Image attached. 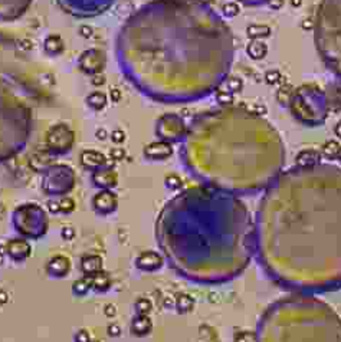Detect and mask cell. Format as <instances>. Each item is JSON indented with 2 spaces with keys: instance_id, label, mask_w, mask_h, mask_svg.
Returning <instances> with one entry per match:
<instances>
[{
  "instance_id": "d4e9b609",
  "label": "cell",
  "mask_w": 341,
  "mask_h": 342,
  "mask_svg": "<svg viewBox=\"0 0 341 342\" xmlns=\"http://www.w3.org/2000/svg\"><path fill=\"white\" fill-rule=\"evenodd\" d=\"M92 85H95V87H101V85H104L105 83V76L104 75H101V73H98V75H94V78H92Z\"/></svg>"
},
{
  "instance_id": "ba28073f",
  "label": "cell",
  "mask_w": 341,
  "mask_h": 342,
  "mask_svg": "<svg viewBox=\"0 0 341 342\" xmlns=\"http://www.w3.org/2000/svg\"><path fill=\"white\" fill-rule=\"evenodd\" d=\"M118 206V200L115 194L110 190H101L94 199H92V209L95 210L97 214L107 216L115 211Z\"/></svg>"
},
{
  "instance_id": "ac0fdd59",
  "label": "cell",
  "mask_w": 341,
  "mask_h": 342,
  "mask_svg": "<svg viewBox=\"0 0 341 342\" xmlns=\"http://www.w3.org/2000/svg\"><path fill=\"white\" fill-rule=\"evenodd\" d=\"M90 292H91L90 278L84 276V278H81L78 281L74 282V285H72V293H74L75 296L84 298V296H87Z\"/></svg>"
},
{
  "instance_id": "4fadbf2b",
  "label": "cell",
  "mask_w": 341,
  "mask_h": 342,
  "mask_svg": "<svg viewBox=\"0 0 341 342\" xmlns=\"http://www.w3.org/2000/svg\"><path fill=\"white\" fill-rule=\"evenodd\" d=\"M81 165L88 168V170H98L105 164V155L97 150H85L81 152L80 155Z\"/></svg>"
},
{
  "instance_id": "7a4b0ae2",
  "label": "cell",
  "mask_w": 341,
  "mask_h": 342,
  "mask_svg": "<svg viewBox=\"0 0 341 342\" xmlns=\"http://www.w3.org/2000/svg\"><path fill=\"white\" fill-rule=\"evenodd\" d=\"M164 262L186 281L213 286L241 276L255 258V223L238 197L212 187L180 193L156 224Z\"/></svg>"
},
{
  "instance_id": "e0dca14e",
  "label": "cell",
  "mask_w": 341,
  "mask_h": 342,
  "mask_svg": "<svg viewBox=\"0 0 341 342\" xmlns=\"http://www.w3.org/2000/svg\"><path fill=\"white\" fill-rule=\"evenodd\" d=\"M87 104L94 111H100L107 105V97L100 91H94L87 97Z\"/></svg>"
},
{
  "instance_id": "ffe728a7",
  "label": "cell",
  "mask_w": 341,
  "mask_h": 342,
  "mask_svg": "<svg viewBox=\"0 0 341 342\" xmlns=\"http://www.w3.org/2000/svg\"><path fill=\"white\" fill-rule=\"evenodd\" d=\"M58 207H59V213L68 214L75 210V201L70 197H62L60 200H58Z\"/></svg>"
},
{
  "instance_id": "30bf717a",
  "label": "cell",
  "mask_w": 341,
  "mask_h": 342,
  "mask_svg": "<svg viewBox=\"0 0 341 342\" xmlns=\"http://www.w3.org/2000/svg\"><path fill=\"white\" fill-rule=\"evenodd\" d=\"M45 269H46L48 276H50V278L62 279V278H66L68 273H70L71 261L63 254H55L48 261Z\"/></svg>"
},
{
  "instance_id": "9c48e42d",
  "label": "cell",
  "mask_w": 341,
  "mask_h": 342,
  "mask_svg": "<svg viewBox=\"0 0 341 342\" xmlns=\"http://www.w3.org/2000/svg\"><path fill=\"white\" fill-rule=\"evenodd\" d=\"M30 253H32V247H30L28 239H25V237L12 239L6 244V254L16 263H22L26 261L30 256Z\"/></svg>"
},
{
  "instance_id": "cb8c5ba5",
  "label": "cell",
  "mask_w": 341,
  "mask_h": 342,
  "mask_svg": "<svg viewBox=\"0 0 341 342\" xmlns=\"http://www.w3.org/2000/svg\"><path fill=\"white\" fill-rule=\"evenodd\" d=\"M121 333V328L117 325V323H111L108 326V335L111 336H120Z\"/></svg>"
},
{
  "instance_id": "f1b7e54d",
  "label": "cell",
  "mask_w": 341,
  "mask_h": 342,
  "mask_svg": "<svg viewBox=\"0 0 341 342\" xmlns=\"http://www.w3.org/2000/svg\"><path fill=\"white\" fill-rule=\"evenodd\" d=\"M245 3H249V5H261V3H265V2H269V0H242Z\"/></svg>"
},
{
  "instance_id": "f546056e",
  "label": "cell",
  "mask_w": 341,
  "mask_h": 342,
  "mask_svg": "<svg viewBox=\"0 0 341 342\" xmlns=\"http://www.w3.org/2000/svg\"><path fill=\"white\" fill-rule=\"evenodd\" d=\"M91 342H100V341H94V339H92V341H91Z\"/></svg>"
},
{
  "instance_id": "8992f818",
  "label": "cell",
  "mask_w": 341,
  "mask_h": 342,
  "mask_svg": "<svg viewBox=\"0 0 341 342\" xmlns=\"http://www.w3.org/2000/svg\"><path fill=\"white\" fill-rule=\"evenodd\" d=\"M15 230L25 239L38 240L48 231V219L38 204H23L15 210L12 217Z\"/></svg>"
},
{
  "instance_id": "4316f807",
  "label": "cell",
  "mask_w": 341,
  "mask_h": 342,
  "mask_svg": "<svg viewBox=\"0 0 341 342\" xmlns=\"http://www.w3.org/2000/svg\"><path fill=\"white\" fill-rule=\"evenodd\" d=\"M80 35L81 36H84V38H91V35H92V29H91L90 26H81Z\"/></svg>"
},
{
  "instance_id": "7402d4cb",
  "label": "cell",
  "mask_w": 341,
  "mask_h": 342,
  "mask_svg": "<svg viewBox=\"0 0 341 342\" xmlns=\"http://www.w3.org/2000/svg\"><path fill=\"white\" fill-rule=\"evenodd\" d=\"M60 236H62L63 240H71V239H74V237H75V230H74V227H70V226L63 227L62 231H60Z\"/></svg>"
},
{
  "instance_id": "2e32d148",
  "label": "cell",
  "mask_w": 341,
  "mask_h": 342,
  "mask_svg": "<svg viewBox=\"0 0 341 342\" xmlns=\"http://www.w3.org/2000/svg\"><path fill=\"white\" fill-rule=\"evenodd\" d=\"M90 283L91 291L97 292V293H104V292H108L111 289L112 279H111V276L107 272L101 271L98 273H95L94 276H91Z\"/></svg>"
},
{
  "instance_id": "9a60e30c",
  "label": "cell",
  "mask_w": 341,
  "mask_h": 342,
  "mask_svg": "<svg viewBox=\"0 0 341 342\" xmlns=\"http://www.w3.org/2000/svg\"><path fill=\"white\" fill-rule=\"evenodd\" d=\"M81 271L84 273V276L91 278L95 273L102 271V259L98 254H85L81 259Z\"/></svg>"
},
{
  "instance_id": "5bb4252c",
  "label": "cell",
  "mask_w": 341,
  "mask_h": 342,
  "mask_svg": "<svg viewBox=\"0 0 341 342\" xmlns=\"http://www.w3.org/2000/svg\"><path fill=\"white\" fill-rule=\"evenodd\" d=\"M153 329V322L149 315H139L135 313V316L132 318L130 325V331L132 335L135 336H146L149 335Z\"/></svg>"
},
{
  "instance_id": "484cf974",
  "label": "cell",
  "mask_w": 341,
  "mask_h": 342,
  "mask_svg": "<svg viewBox=\"0 0 341 342\" xmlns=\"http://www.w3.org/2000/svg\"><path fill=\"white\" fill-rule=\"evenodd\" d=\"M104 313H105L107 316L112 318V316L117 313V309H115V306H114L112 303H108V305H105V306H104Z\"/></svg>"
},
{
  "instance_id": "603a6c76",
  "label": "cell",
  "mask_w": 341,
  "mask_h": 342,
  "mask_svg": "<svg viewBox=\"0 0 341 342\" xmlns=\"http://www.w3.org/2000/svg\"><path fill=\"white\" fill-rule=\"evenodd\" d=\"M111 138H112V141H114L115 144H120V142H122V141L125 140V134H124V131L122 130H115L112 131Z\"/></svg>"
},
{
  "instance_id": "83f0119b",
  "label": "cell",
  "mask_w": 341,
  "mask_h": 342,
  "mask_svg": "<svg viewBox=\"0 0 341 342\" xmlns=\"http://www.w3.org/2000/svg\"><path fill=\"white\" fill-rule=\"evenodd\" d=\"M111 98L114 102H118L121 100V91L118 88H112L111 90Z\"/></svg>"
},
{
  "instance_id": "6da1fadb",
  "label": "cell",
  "mask_w": 341,
  "mask_h": 342,
  "mask_svg": "<svg viewBox=\"0 0 341 342\" xmlns=\"http://www.w3.org/2000/svg\"><path fill=\"white\" fill-rule=\"evenodd\" d=\"M255 259L284 289L341 288V165L310 161L282 171L255 217Z\"/></svg>"
},
{
  "instance_id": "3957f363",
  "label": "cell",
  "mask_w": 341,
  "mask_h": 342,
  "mask_svg": "<svg viewBox=\"0 0 341 342\" xmlns=\"http://www.w3.org/2000/svg\"><path fill=\"white\" fill-rule=\"evenodd\" d=\"M285 158L280 131L246 108L209 114L186 135L184 162L191 174L238 197L263 193L284 171Z\"/></svg>"
},
{
  "instance_id": "8fae6325",
  "label": "cell",
  "mask_w": 341,
  "mask_h": 342,
  "mask_svg": "<svg viewBox=\"0 0 341 342\" xmlns=\"http://www.w3.org/2000/svg\"><path fill=\"white\" fill-rule=\"evenodd\" d=\"M171 145L166 141H156V142H151L149 145H146L144 148V155L146 158L153 161H163L166 158H169L171 155Z\"/></svg>"
},
{
  "instance_id": "277c9868",
  "label": "cell",
  "mask_w": 341,
  "mask_h": 342,
  "mask_svg": "<svg viewBox=\"0 0 341 342\" xmlns=\"http://www.w3.org/2000/svg\"><path fill=\"white\" fill-rule=\"evenodd\" d=\"M255 342H341V316L315 295L291 292L262 313Z\"/></svg>"
},
{
  "instance_id": "7c38bea8",
  "label": "cell",
  "mask_w": 341,
  "mask_h": 342,
  "mask_svg": "<svg viewBox=\"0 0 341 342\" xmlns=\"http://www.w3.org/2000/svg\"><path fill=\"white\" fill-rule=\"evenodd\" d=\"M91 179H92V184H95L97 187H101L102 190H110L111 187L117 186V181H118V177L114 171L102 168V167L94 171Z\"/></svg>"
},
{
  "instance_id": "52a82bcc",
  "label": "cell",
  "mask_w": 341,
  "mask_h": 342,
  "mask_svg": "<svg viewBox=\"0 0 341 342\" xmlns=\"http://www.w3.org/2000/svg\"><path fill=\"white\" fill-rule=\"evenodd\" d=\"M134 265L135 268L141 272H147V273H153V272L160 271L164 265V258L159 251L154 250H144L141 251L140 254H137V258L134 259Z\"/></svg>"
},
{
  "instance_id": "44dd1931",
  "label": "cell",
  "mask_w": 341,
  "mask_h": 342,
  "mask_svg": "<svg viewBox=\"0 0 341 342\" xmlns=\"http://www.w3.org/2000/svg\"><path fill=\"white\" fill-rule=\"evenodd\" d=\"M92 338H91L90 332L87 329H80L74 335V342H91Z\"/></svg>"
},
{
  "instance_id": "5b68a950",
  "label": "cell",
  "mask_w": 341,
  "mask_h": 342,
  "mask_svg": "<svg viewBox=\"0 0 341 342\" xmlns=\"http://www.w3.org/2000/svg\"><path fill=\"white\" fill-rule=\"evenodd\" d=\"M314 43L325 66L341 79V0H321L312 22Z\"/></svg>"
},
{
  "instance_id": "d6986e66",
  "label": "cell",
  "mask_w": 341,
  "mask_h": 342,
  "mask_svg": "<svg viewBox=\"0 0 341 342\" xmlns=\"http://www.w3.org/2000/svg\"><path fill=\"white\" fill-rule=\"evenodd\" d=\"M134 309L139 315H149L153 309V303L149 298H139L134 302Z\"/></svg>"
}]
</instances>
